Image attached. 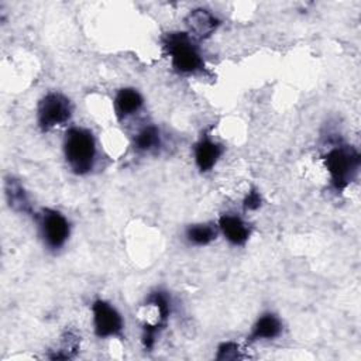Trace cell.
I'll list each match as a JSON object with an SVG mask.
<instances>
[{"label":"cell","instance_id":"6","mask_svg":"<svg viewBox=\"0 0 361 361\" xmlns=\"http://www.w3.org/2000/svg\"><path fill=\"white\" fill-rule=\"evenodd\" d=\"M93 330L99 338L121 337L124 320L118 310L104 299H96L92 303Z\"/></svg>","mask_w":361,"mask_h":361},{"label":"cell","instance_id":"13","mask_svg":"<svg viewBox=\"0 0 361 361\" xmlns=\"http://www.w3.org/2000/svg\"><path fill=\"white\" fill-rule=\"evenodd\" d=\"M6 197L13 210L20 213H32L30 199L17 179L8 178L6 180Z\"/></svg>","mask_w":361,"mask_h":361},{"label":"cell","instance_id":"2","mask_svg":"<svg viewBox=\"0 0 361 361\" xmlns=\"http://www.w3.org/2000/svg\"><path fill=\"white\" fill-rule=\"evenodd\" d=\"M162 45L171 58L172 68L178 73L195 75L204 69L203 56L189 32H168L162 38Z\"/></svg>","mask_w":361,"mask_h":361},{"label":"cell","instance_id":"1","mask_svg":"<svg viewBox=\"0 0 361 361\" xmlns=\"http://www.w3.org/2000/svg\"><path fill=\"white\" fill-rule=\"evenodd\" d=\"M63 157L76 175L89 173L96 162V140L90 130L83 127H71L63 137Z\"/></svg>","mask_w":361,"mask_h":361},{"label":"cell","instance_id":"9","mask_svg":"<svg viewBox=\"0 0 361 361\" xmlns=\"http://www.w3.org/2000/svg\"><path fill=\"white\" fill-rule=\"evenodd\" d=\"M224 148L209 134H203L199 141L195 144L193 155L195 164L200 172H209L214 168L220 157L223 155Z\"/></svg>","mask_w":361,"mask_h":361},{"label":"cell","instance_id":"17","mask_svg":"<svg viewBox=\"0 0 361 361\" xmlns=\"http://www.w3.org/2000/svg\"><path fill=\"white\" fill-rule=\"evenodd\" d=\"M261 203H262V197L259 192L257 189H251L243 200V207L244 210H257L261 206Z\"/></svg>","mask_w":361,"mask_h":361},{"label":"cell","instance_id":"16","mask_svg":"<svg viewBox=\"0 0 361 361\" xmlns=\"http://www.w3.org/2000/svg\"><path fill=\"white\" fill-rule=\"evenodd\" d=\"M217 360H234V358H240V350L238 345L233 341H227L219 345L217 348Z\"/></svg>","mask_w":361,"mask_h":361},{"label":"cell","instance_id":"14","mask_svg":"<svg viewBox=\"0 0 361 361\" xmlns=\"http://www.w3.org/2000/svg\"><path fill=\"white\" fill-rule=\"evenodd\" d=\"M219 234V227L213 223H197L190 224L185 230V237L192 245L203 247L216 240Z\"/></svg>","mask_w":361,"mask_h":361},{"label":"cell","instance_id":"5","mask_svg":"<svg viewBox=\"0 0 361 361\" xmlns=\"http://www.w3.org/2000/svg\"><path fill=\"white\" fill-rule=\"evenodd\" d=\"M37 221L45 247L51 251L61 250L71 234L69 220L59 210L45 207L37 214Z\"/></svg>","mask_w":361,"mask_h":361},{"label":"cell","instance_id":"8","mask_svg":"<svg viewBox=\"0 0 361 361\" xmlns=\"http://www.w3.org/2000/svg\"><path fill=\"white\" fill-rule=\"evenodd\" d=\"M217 227L224 238L233 245H244L251 235L250 224L234 213L221 214L219 217Z\"/></svg>","mask_w":361,"mask_h":361},{"label":"cell","instance_id":"7","mask_svg":"<svg viewBox=\"0 0 361 361\" xmlns=\"http://www.w3.org/2000/svg\"><path fill=\"white\" fill-rule=\"evenodd\" d=\"M185 23L188 25L189 30V35L196 37L199 39H206L210 35L214 34V31L219 28L220 25V20L219 17L212 13L207 8H195L192 10L186 18Z\"/></svg>","mask_w":361,"mask_h":361},{"label":"cell","instance_id":"12","mask_svg":"<svg viewBox=\"0 0 361 361\" xmlns=\"http://www.w3.org/2000/svg\"><path fill=\"white\" fill-rule=\"evenodd\" d=\"M161 144V131L154 124H148L140 128L133 140L134 149L140 152H155L159 149Z\"/></svg>","mask_w":361,"mask_h":361},{"label":"cell","instance_id":"11","mask_svg":"<svg viewBox=\"0 0 361 361\" xmlns=\"http://www.w3.org/2000/svg\"><path fill=\"white\" fill-rule=\"evenodd\" d=\"M281 333H282L281 319L272 312H265L254 323V326L248 334V340L250 341L274 340L278 336H281Z\"/></svg>","mask_w":361,"mask_h":361},{"label":"cell","instance_id":"3","mask_svg":"<svg viewBox=\"0 0 361 361\" xmlns=\"http://www.w3.org/2000/svg\"><path fill=\"white\" fill-rule=\"evenodd\" d=\"M324 166L330 175L334 190H344L358 175L360 152L347 144H337L323 155Z\"/></svg>","mask_w":361,"mask_h":361},{"label":"cell","instance_id":"4","mask_svg":"<svg viewBox=\"0 0 361 361\" xmlns=\"http://www.w3.org/2000/svg\"><path fill=\"white\" fill-rule=\"evenodd\" d=\"M72 102L59 92L47 93L37 107V123L41 131H49L68 123L72 117Z\"/></svg>","mask_w":361,"mask_h":361},{"label":"cell","instance_id":"10","mask_svg":"<svg viewBox=\"0 0 361 361\" xmlns=\"http://www.w3.org/2000/svg\"><path fill=\"white\" fill-rule=\"evenodd\" d=\"M113 104L116 116L121 121L141 110L144 104V97L134 87H123L116 93Z\"/></svg>","mask_w":361,"mask_h":361},{"label":"cell","instance_id":"15","mask_svg":"<svg viewBox=\"0 0 361 361\" xmlns=\"http://www.w3.org/2000/svg\"><path fill=\"white\" fill-rule=\"evenodd\" d=\"M79 344H78V337L73 336L72 333H66L65 337L62 338L61 348L58 350L59 353L52 355V358H71L76 353Z\"/></svg>","mask_w":361,"mask_h":361}]
</instances>
